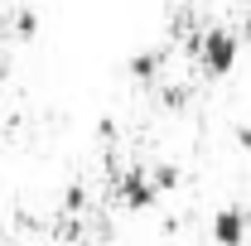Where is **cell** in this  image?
<instances>
[{
    "label": "cell",
    "mask_w": 251,
    "mask_h": 246,
    "mask_svg": "<svg viewBox=\"0 0 251 246\" xmlns=\"http://www.w3.org/2000/svg\"><path fill=\"white\" fill-rule=\"evenodd\" d=\"M237 53H242V39L227 29V25H208L198 34V63L208 77H227L237 68Z\"/></svg>",
    "instance_id": "6da1fadb"
},
{
    "label": "cell",
    "mask_w": 251,
    "mask_h": 246,
    "mask_svg": "<svg viewBox=\"0 0 251 246\" xmlns=\"http://www.w3.org/2000/svg\"><path fill=\"white\" fill-rule=\"evenodd\" d=\"M116 193H121L126 208H135V213L140 208H155V198H159V188L150 184V169L145 164H130L121 179H116Z\"/></svg>",
    "instance_id": "7a4b0ae2"
},
{
    "label": "cell",
    "mask_w": 251,
    "mask_h": 246,
    "mask_svg": "<svg viewBox=\"0 0 251 246\" xmlns=\"http://www.w3.org/2000/svg\"><path fill=\"white\" fill-rule=\"evenodd\" d=\"M251 213L247 208H218L213 213V246H247Z\"/></svg>",
    "instance_id": "3957f363"
},
{
    "label": "cell",
    "mask_w": 251,
    "mask_h": 246,
    "mask_svg": "<svg viewBox=\"0 0 251 246\" xmlns=\"http://www.w3.org/2000/svg\"><path fill=\"white\" fill-rule=\"evenodd\" d=\"M159 68H164V49H140V53H130V63H126V73L135 82H155Z\"/></svg>",
    "instance_id": "277c9868"
},
{
    "label": "cell",
    "mask_w": 251,
    "mask_h": 246,
    "mask_svg": "<svg viewBox=\"0 0 251 246\" xmlns=\"http://www.w3.org/2000/svg\"><path fill=\"white\" fill-rule=\"evenodd\" d=\"M150 184H155L159 193H164V188H174V184H179V164H169V159L155 164V169H150Z\"/></svg>",
    "instance_id": "5b68a950"
},
{
    "label": "cell",
    "mask_w": 251,
    "mask_h": 246,
    "mask_svg": "<svg viewBox=\"0 0 251 246\" xmlns=\"http://www.w3.org/2000/svg\"><path fill=\"white\" fill-rule=\"evenodd\" d=\"M34 34H39V10L25 5V10L15 15V39H34Z\"/></svg>",
    "instance_id": "8992f818"
},
{
    "label": "cell",
    "mask_w": 251,
    "mask_h": 246,
    "mask_svg": "<svg viewBox=\"0 0 251 246\" xmlns=\"http://www.w3.org/2000/svg\"><path fill=\"white\" fill-rule=\"evenodd\" d=\"M164 101H169V106H184V101H188V87H184V82H169V87H164Z\"/></svg>",
    "instance_id": "52a82bcc"
},
{
    "label": "cell",
    "mask_w": 251,
    "mask_h": 246,
    "mask_svg": "<svg viewBox=\"0 0 251 246\" xmlns=\"http://www.w3.org/2000/svg\"><path fill=\"white\" fill-rule=\"evenodd\" d=\"M63 203H68V208L77 213V208L87 203V188H82V184H73V188H68V193H63Z\"/></svg>",
    "instance_id": "ba28073f"
},
{
    "label": "cell",
    "mask_w": 251,
    "mask_h": 246,
    "mask_svg": "<svg viewBox=\"0 0 251 246\" xmlns=\"http://www.w3.org/2000/svg\"><path fill=\"white\" fill-rule=\"evenodd\" d=\"M247 39H251V25H247Z\"/></svg>",
    "instance_id": "9c48e42d"
}]
</instances>
